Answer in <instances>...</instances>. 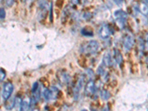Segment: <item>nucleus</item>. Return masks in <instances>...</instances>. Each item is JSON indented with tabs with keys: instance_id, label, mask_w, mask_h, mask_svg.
Returning a JSON list of instances; mask_svg holds the SVG:
<instances>
[{
	"instance_id": "412c9836",
	"label": "nucleus",
	"mask_w": 148,
	"mask_h": 111,
	"mask_svg": "<svg viewBox=\"0 0 148 111\" xmlns=\"http://www.w3.org/2000/svg\"><path fill=\"white\" fill-rule=\"evenodd\" d=\"M0 17H1V19H3L5 17V10L3 8H0Z\"/></svg>"
},
{
	"instance_id": "4468645a",
	"label": "nucleus",
	"mask_w": 148,
	"mask_h": 111,
	"mask_svg": "<svg viewBox=\"0 0 148 111\" xmlns=\"http://www.w3.org/2000/svg\"><path fill=\"white\" fill-rule=\"evenodd\" d=\"M30 107V102H27L26 101H23L20 104V111H27Z\"/></svg>"
},
{
	"instance_id": "9b49d317",
	"label": "nucleus",
	"mask_w": 148,
	"mask_h": 111,
	"mask_svg": "<svg viewBox=\"0 0 148 111\" xmlns=\"http://www.w3.org/2000/svg\"><path fill=\"white\" fill-rule=\"evenodd\" d=\"M114 55H115V59H116V62H117V64L120 65L123 62L122 55H121V53H120L117 49H115Z\"/></svg>"
},
{
	"instance_id": "2eb2a0df",
	"label": "nucleus",
	"mask_w": 148,
	"mask_h": 111,
	"mask_svg": "<svg viewBox=\"0 0 148 111\" xmlns=\"http://www.w3.org/2000/svg\"><path fill=\"white\" fill-rule=\"evenodd\" d=\"M80 90L81 89H79L77 86H76V87L73 88V98L75 100H77L78 99H79V91H80Z\"/></svg>"
},
{
	"instance_id": "393cba45",
	"label": "nucleus",
	"mask_w": 148,
	"mask_h": 111,
	"mask_svg": "<svg viewBox=\"0 0 148 111\" xmlns=\"http://www.w3.org/2000/svg\"><path fill=\"white\" fill-rule=\"evenodd\" d=\"M113 2L116 3V5H119V6H120V5H122V3H123V0H113Z\"/></svg>"
},
{
	"instance_id": "2f4dec72",
	"label": "nucleus",
	"mask_w": 148,
	"mask_h": 111,
	"mask_svg": "<svg viewBox=\"0 0 148 111\" xmlns=\"http://www.w3.org/2000/svg\"><path fill=\"white\" fill-rule=\"evenodd\" d=\"M33 111H39V110L37 109H34V110H33Z\"/></svg>"
},
{
	"instance_id": "bb28decb",
	"label": "nucleus",
	"mask_w": 148,
	"mask_h": 111,
	"mask_svg": "<svg viewBox=\"0 0 148 111\" xmlns=\"http://www.w3.org/2000/svg\"><path fill=\"white\" fill-rule=\"evenodd\" d=\"M145 41L147 43H148V32L145 35Z\"/></svg>"
},
{
	"instance_id": "0eeeda50",
	"label": "nucleus",
	"mask_w": 148,
	"mask_h": 111,
	"mask_svg": "<svg viewBox=\"0 0 148 111\" xmlns=\"http://www.w3.org/2000/svg\"><path fill=\"white\" fill-rule=\"evenodd\" d=\"M58 78H59V80L62 84H68L71 81V76L68 73L64 72H61L59 73V75H58Z\"/></svg>"
},
{
	"instance_id": "6e6552de",
	"label": "nucleus",
	"mask_w": 148,
	"mask_h": 111,
	"mask_svg": "<svg viewBox=\"0 0 148 111\" xmlns=\"http://www.w3.org/2000/svg\"><path fill=\"white\" fill-rule=\"evenodd\" d=\"M16 98L10 97L8 100H6V102L5 104V108L7 110H12L16 106Z\"/></svg>"
},
{
	"instance_id": "c756f323",
	"label": "nucleus",
	"mask_w": 148,
	"mask_h": 111,
	"mask_svg": "<svg viewBox=\"0 0 148 111\" xmlns=\"http://www.w3.org/2000/svg\"><path fill=\"white\" fill-rule=\"evenodd\" d=\"M71 2L73 4H77L79 2V0H71Z\"/></svg>"
},
{
	"instance_id": "ddd939ff",
	"label": "nucleus",
	"mask_w": 148,
	"mask_h": 111,
	"mask_svg": "<svg viewBox=\"0 0 148 111\" xmlns=\"http://www.w3.org/2000/svg\"><path fill=\"white\" fill-rule=\"evenodd\" d=\"M110 92H108V90H102L100 92V97H101V99L104 100V101L108 100L110 98Z\"/></svg>"
},
{
	"instance_id": "f257e3e1",
	"label": "nucleus",
	"mask_w": 148,
	"mask_h": 111,
	"mask_svg": "<svg viewBox=\"0 0 148 111\" xmlns=\"http://www.w3.org/2000/svg\"><path fill=\"white\" fill-rule=\"evenodd\" d=\"M14 84H12L11 82H7L4 84L3 89H2V99H3L5 101L8 100V99H10V96H11L12 92L14 91Z\"/></svg>"
},
{
	"instance_id": "b1692460",
	"label": "nucleus",
	"mask_w": 148,
	"mask_h": 111,
	"mask_svg": "<svg viewBox=\"0 0 148 111\" xmlns=\"http://www.w3.org/2000/svg\"><path fill=\"white\" fill-rule=\"evenodd\" d=\"M87 73H88V75L89 76L90 78H92L93 77V76H94V73H93V71H92V70L90 69H87Z\"/></svg>"
},
{
	"instance_id": "9d476101",
	"label": "nucleus",
	"mask_w": 148,
	"mask_h": 111,
	"mask_svg": "<svg viewBox=\"0 0 148 111\" xmlns=\"http://www.w3.org/2000/svg\"><path fill=\"white\" fill-rule=\"evenodd\" d=\"M103 64L106 67H109V66L111 65V63H112V61H111V56L110 54L109 53H106L104 54V56H103L102 59Z\"/></svg>"
},
{
	"instance_id": "20e7f679",
	"label": "nucleus",
	"mask_w": 148,
	"mask_h": 111,
	"mask_svg": "<svg viewBox=\"0 0 148 111\" xmlns=\"http://www.w3.org/2000/svg\"><path fill=\"white\" fill-rule=\"evenodd\" d=\"M95 90H96V88H95L94 82L92 81V80H90L85 86V90H84L85 95L88 96H92L95 92Z\"/></svg>"
},
{
	"instance_id": "473e14b6",
	"label": "nucleus",
	"mask_w": 148,
	"mask_h": 111,
	"mask_svg": "<svg viewBox=\"0 0 148 111\" xmlns=\"http://www.w3.org/2000/svg\"><path fill=\"white\" fill-rule=\"evenodd\" d=\"M81 111H88V110H85V109H83V110H82Z\"/></svg>"
},
{
	"instance_id": "72a5a7b5",
	"label": "nucleus",
	"mask_w": 148,
	"mask_h": 111,
	"mask_svg": "<svg viewBox=\"0 0 148 111\" xmlns=\"http://www.w3.org/2000/svg\"><path fill=\"white\" fill-rule=\"evenodd\" d=\"M1 1H2V0H1Z\"/></svg>"
},
{
	"instance_id": "c85d7f7f",
	"label": "nucleus",
	"mask_w": 148,
	"mask_h": 111,
	"mask_svg": "<svg viewBox=\"0 0 148 111\" xmlns=\"http://www.w3.org/2000/svg\"><path fill=\"white\" fill-rule=\"evenodd\" d=\"M141 3H144L145 5H148V0H141Z\"/></svg>"
},
{
	"instance_id": "5701e85b",
	"label": "nucleus",
	"mask_w": 148,
	"mask_h": 111,
	"mask_svg": "<svg viewBox=\"0 0 148 111\" xmlns=\"http://www.w3.org/2000/svg\"><path fill=\"white\" fill-rule=\"evenodd\" d=\"M50 21H53V4L51 2V7H50Z\"/></svg>"
},
{
	"instance_id": "a878e982",
	"label": "nucleus",
	"mask_w": 148,
	"mask_h": 111,
	"mask_svg": "<svg viewBox=\"0 0 148 111\" xmlns=\"http://www.w3.org/2000/svg\"><path fill=\"white\" fill-rule=\"evenodd\" d=\"M97 73L99 74H100V75H101V74H102L103 73H104V70L102 69V67H99V69L97 70Z\"/></svg>"
},
{
	"instance_id": "39448f33",
	"label": "nucleus",
	"mask_w": 148,
	"mask_h": 111,
	"mask_svg": "<svg viewBox=\"0 0 148 111\" xmlns=\"http://www.w3.org/2000/svg\"><path fill=\"white\" fill-rule=\"evenodd\" d=\"M99 36L101 39H108L110 36V30L109 27L107 25H104L101 26L99 29Z\"/></svg>"
},
{
	"instance_id": "7ed1b4c3",
	"label": "nucleus",
	"mask_w": 148,
	"mask_h": 111,
	"mask_svg": "<svg viewBox=\"0 0 148 111\" xmlns=\"http://www.w3.org/2000/svg\"><path fill=\"white\" fill-rule=\"evenodd\" d=\"M134 43V39L130 35H126L123 39V46L125 51H129L131 48Z\"/></svg>"
},
{
	"instance_id": "cd10ccee",
	"label": "nucleus",
	"mask_w": 148,
	"mask_h": 111,
	"mask_svg": "<svg viewBox=\"0 0 148 111\" xmlns=\"http://www.w3.org/2000/svg\"><path fill=\"white\" fill-rule=\"evenodd\" d=\"M101 111H109V109H108V106H105L101 109Z\"/></svg>"
},
{
	"instance_id": "4be33fe9",
	"label": "nucleus",
	"mask_w": 148,
	"mask_h": 111,
	"mask_svg": "<svg viewBox=\"0 0 148 111\" xmlns=\"http://www.w3.org/2000/svg\"><path fill=\"white\" fill-rule=\"evenodd\" d=\"M14 0H5V4L8 7H11L12 5H14Z\"/></svg>"
},
{
	"instance_id": "7c9ffc66",
	"label": "nucleus",
	"mask_w": 148,
	"mask_h": 111,
	"mask_svg": "<svg viewBox=\"0 0 148 111\" xmlns=\"http://www.w3.org/2000/svg\"><path fill=\"white\" fill-rule=\"evenodd\" d=\"M146 63H147V65H148V56H147V59H146Z\"/></svg>"
},
{
	"instance_id": "dca6fc26",
	"label": "nucleus",
	"mask_w": 148,
	"mask_h": 111,
	"mask_svg": "<svg viewBox=\"0 0 148 111\" xmlns=\"http://www.w3.org/2000/svg\"><path fill=\"white\" fill-rule=\"evenodd\" d=\"M82 34L84 36H92V31H91V30H88V29H82Z\"/></svg>"
},
{
	"instance_id": "aec40b11",
	"label": "nucleus",
	"mask_w": 148,
	"mask_h": 111,
	"mask_svg": "<svg viewBox=\"0 0 148 111\" xmlns=\"http://www.w3.org/2000/svg\"><path fill=\"white\" fill-rule=\"evenodd\" d=\"M39 5L42 9L45 8L46 7V0H39Z\"/></svg>"
},
{
	"instance_id": "f03ea898",
	"label": "nucleus",
	"mask_w": 148,
	"mask_h": 111,
	"mask_svg": "<svg viewBox=\"0 0 148 111\" xmlns=\"http://www.w3.org/2000/svg\"><path fill=\"white\" fill-rule=\"evenodd\" d=\"M99 47V42L96 40H90L88 42V44L86 45L85 51L90 54H93L97 52L98 49Z\"/></svg>"
},
{
	"instance_id": "423d86ee",
	"label": "nucleus",
	"mask_w": 148,
	"mask_h": 111,
	"mask_svg": "<svg viewBox=\"0 0 148 111\" xmlns=\"http://www.w3.org/2000/svg\"><path fill=\"white\" fill-rule=\"evenodd\" d=\"M114 17L118 21L124 22L127 18V14L122 10H117L114 12Z\"/></svg>"
},
{
	"instance_id": "a211bd4d",
	"label": "nucleus",
	"mask_w": 148,
	"mask_h": 111,
	"mask_svg": "<svg viewBox=\"0 0 148 111\" xmlns=\"http://www.w3.org/2000/svg\"><path fill=\"white\" fill-rule=\"evenodd\" d=\"M42 96L45 100H49V89L45 88L43 92H42Z\"/></svg>"
},
{
	"instance_id": "1a4fd4ad",
	"label": "nucleus",
	"mask_w": 148,
	"mask_h": 111,
	"mask_svg": "<svg viewBox=\"0 0 148 111\" xmlns=\"http://www.w3.org/2000/svg\"><path fill=\"white\" fill-rule=\"evenodd\" d=\"M58 93H59V90L55 88V87H51L49 89V100H53L56 99Z\"/></svg>"
},
{
	"instance_id": "f8f14e48",
	"label": "nucleus",
	"mask_w": 148,
	"mask_h": 111,
	"mask_svg": "<svg viewBox=\"0 0 148 111\" xmlns=\"http://www.w3.org/2000/svg\"><path fill=\"white\" fill-rule=\"evenodd\" d=\"M138 9L140 10L141 13L145 16H148V5L144 3H141L138 6Z\"/></svg>"
},
{
	"instance_id": "f3484780",
	"label": "nucleus",
	"mask_w": 148,
	"mask_h": 111,
	"mask_svg": "<svg viewBox=\"0 0 148 111\" xmlns=\"http://www.w3.org/2000/svg\"><path fill=\"white\" fill-rule=\"evenodd\" d=\"M38 90H39V84L38 82H34L32 86V88H31V92L33 94H35L37 91H39Z\"/></svg>"
},
{
	"instance_id": "6ab92c4d",
	"label": "nucleus",
	"mask_w": 148,
	"mask_h": 111,
	"mask_svg": "<svg viewBox=\"0 0 148 111\" xmlns=\"http://www.w3.org/2000/svg\"><path fill=\"white\" fill-rule=\"evenodd\" d=\"M5 76H6V74H5V71L2 68H1L0 69V80H1V82H2L5 79Z\"/></svg>"
}]
</instances>
